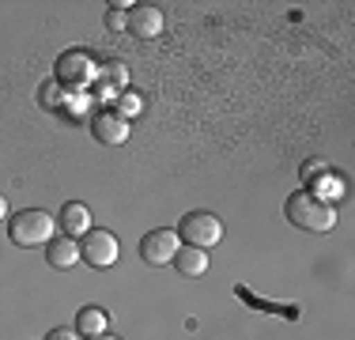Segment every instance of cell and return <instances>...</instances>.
<instances>
[{
	"label": "cell",
	"instance_id": "obj_19",
	"mask_svg": "<svg viewBox=\"0 0 355 340\" xmlns=\"http://www.w3.org/2000/svg\"><path fill=\"white\" fill-rule=\"evenodd\" d=\"M87 340H121V337H114V333H98V337H87Z\"/></svg>",
	"mask_w": 355,
	"mask_h": 340
},
{
	"label": "cell",
	"instance_id": "obj_10",
	"mask_svg": "<svg viewBox=\"0 0 355 340\" xmlns=\"http://www.w3.org/2000/svg\"><path fill=\"white\" fill-rule=\"evenodd\" d=\"M57 223H61V235L83 238V235L91 231V208H87V204H80V201H69V204H61Z\"/></svg>",
	"mask_w": 355,
	"mask_h": 340
},
{
	"label": "cell",
	"instance_id": "obj_8",
	"mask_svg": "<svg viewBox=\"0 0 355 340\" xmlns=\"http://www.w3.org/2000/svg\"><path fill=\"white\" fill-rule=\"evenodd\" d=\"M166 27V19H163V12H159L155 4H137L129 12V31L137 34L140 42H151V38H159Z\"/></svg>",
	"mask_w": 355,
	"mask_h": 340
},
{
	"label": "cell",
	"instance_id": "obj_14",
	"mask_svg": "<svg viewBox=\"0 0 355 340\" xmlns=\"http://www.w3.org/2000/svg\"><path fill=\"white\" fill-rule=\"evenodd\" d=\"M95 83H103V87L110 91H129V68H125L121 61H106V65H98V80Z\"/></svg>",
	"mask_w": 355,
	"mask_h": 340
},
{
	"label": "cell",
	"instance_id": "obj_1",
	"mask_svg": "<svg viewBox=\"0 0 355 340\" xmlns=\"http://www.w3.org/2000/svg\"><path fill=\"white\" fill-rule=\"evenodd\" d=\"M284 212H287V223L302 227V231L325 235V231H333V227H336V204H325V201L310 197L306 189H295L291 197H287Z\"/></svg>",
	"mask_w": 355,
	"mask_h": 340
},
{
	"label": "cell",
	"instance_id": "obj_15",
	"mask_svg": "<svg viewBox=\"0 0 355 340\" xmlns=\"http://www.w3.org/2000/svg\"><path fill=\"white\" fill-rule=\"evenodd\" d=\"M114 110L125 117V121H129V117H137L140 114V95H137V91H121L117 102H114Z\"/></svg>",
	"mask_w": 355,
	"mask_h": 340
},
{
	"label": "cell",
	"instance_id": "obj_2",
	"mask_svg": "<svg viewBox=\"0 0 355 340\" xmlns=\"http://www.w3.org/2000/svg\"><path fill=\"white\" fill-rule=\"evenodd\" d=\"M57 231V219L42 208H23L8 219V238H12L19 250H31V246H49Z\"/></svg>",
	"mask_w": 355,
	"mask_h": 340
},
{
	"label": "cell",
	"instance_id": "obj_5",
	"mask_svg": "<svg viewBox=\"0 0 355 340\" xmlns=\"http://www.w3.org/2000/svg\"><path fill=\"white\" fill-rule=\"evenodd\" d=\"M117 253H121V246H117L114 231L91 227V231L80 238V261H87L91 269H110V265H117Z\"/></svg>",
	"mask_w": 355,
	"mask_h": 340
},
{
	"label": "cell",
	"instance_id": "obj_16",
	"mask_svg": "<svg viewBox=\"0 0 355 340\" xmlns=\"http://www.w3.org/2000/svg\"><path fill=\"white\" fill-rule=\"evenodd\" d=\"M57 91H61V83H57V80H46V83H42L38 99H42V106H46V110H61V106H64V95L57 99Z\"/></svg>",
	"mask_w": 355,
	"mask_h": 340
},
{
	"label": "cell",
	"instance_id": "obj_3",
	"mask_svg": "<svg viewBox=\"0 0 355 340\" xmlns=\"http://www.w3.org/2000/svg\"><path fill=\"white\" fill-rule=\"evenodd\" d=\"M53 80L61 83V87H69V91H83V87H91V83L98 80V61L87 53V49H64V53L57 57Z\"/></svg>",
	"mask_w": 355,
	"mask_h": 340
},
{
	"label": "cell",
	"instance_id": "obj_11",
	"mask_svg": "<svg viewBox=\"0 0 355 340\" xmlns=\"http://www.w3.org/2000/svg\"><path fill=\"white\" fill-rule=\"evenodd\" d=\"M46 261H49V269H72L76 261H80V242L69 235H61V238H53V242L46 246Z\"/></svg>",
	"mask_w": 355,
	"mask_h": 340
},
{
	"label": "cell",
	"instance_id": "obj_9",
	"mask_svg": "<svg viewBox=\"0 0 355 340\" xmlns=\"http://www.w3.org/2000/svg\"><path fill=\"white\" fill-rule=\"evenodd\" d=\"M310 197H318V201H325V204H336L344 197V193H348V182H344L340 174H336V170H325L321 167L318 174H310Z\"/></svg>",
	"mask_w": 355,
	"mask_h": 340
},
{
	"label": "cell",
	"instance_id": "obj_12",
	"mask_svg": "<svg viewBox=\"0 0 355 340\" xmlns=\"http://www.w3.org/2000/svg\"><path fill=\"white\" fill-rule=\"evenodd\" d=\"M171 265L182 272L185 280H197V276H205V272H208V253L205 250H193V246H182V250L174 253Z\"/></svg>",
	"mask_w": 355,
	"mask_h": 340
},
{
	"label": "cell",
	"instance_id": "obj_4",
	"mask_svg": "<svg viewBox=\"0 0 355 340\" xmlns=\"http://www.w3.org/2000/svg\"><path fill=\"white\" fill-rule=\"evenodd\" d=\"M178 238H182V246H193V250L208 253L223 238V223H219V216H212V212H189L178 223Z\"/></svg>",
	"mask_w": 355,
	"mask_h": 340
},
{
	"label": "cell",
	"instance_id": "obj_17",
	"mask_svg": "<svg viewBox=\"0 0 355 340\" xmlns=\"http://www.w3.org/2000/svg\"><path fill=\"white\" fill-rule=\"evenodd\" d=\"M106 27L110 31H129V15L117 12V8H110V12H106Z\"/></svg>",
	"mask_w": 355,
	"mask_h": 340
},
{
	"label": "cell",
	"instance_id": "obj_13",
	"mask_svg": "<svg viewBox=\"0 0 355 340\" xmlns=\"http://www.w3.org/2000/svg\"><path fill=\"white\" fill-rule=\"evenodd\" d=\"M106 325H110V318H106L103 306H83V310L76 314V333H80L83 340H87V337H98V333H106Z\"/></svg>",
	"mask_w": 355,
	"mask_h": 340
},
{
	"label": "cell",
	"instance_id": "obj_18",
	"mask_svg": "<svg viewBox=\"0 0 355 340\" xmlns=\"http://www.w3.org/2000/svg\"><path fill=\"white\" fill-rule=\"evenodd\" d=\"M46 340H80V333L76 329H49Z\"/></svg>",
	"mask_w": 355,
	"mask_h": 340
},
{
	"label": "cell",
	"instance_id": "obj_20",
	"mask_svg": "<svg viewBox=\"0 0 355 340\" xmlns=\"http://www.w3.org/2000/svg\"><path fill=\"white\" fill-rule=\"evenodd\" d=\"M0 219H8V201L0 197Z\"/></svg>",
	"mask_w": 355,
	"mask_h": 340
},
{
	"label": "cell",
	"instance_id": "obj_7",
	"mask_svg": "<svg viewBox=\"0 0 355 340\" xmlns=\"http://www.w3.org/2000/svg\"><path fill=\"white\" fill-rule=\"evenodd\" d=\"M87 125H91V136H95L98 144H106V148H117V144L129 140V121H125L117 110H98Z\"/></svg>",
	"mask_w": 355,
	"mask_h": 340
},
{
	"label": "cell",
	"instance_id": "obj_6",
	"mask_svg": "<svg viewBox=\"0 0 355 340\" xmlns=\"http://www.w3.org/2000/svg\"><path fill=\"white\" fill-rule=\"evenodd\" d=\"M178 250H182V238L171 227H159V231H148L140 238V257L148 265H171Z\"/></svg>",
	"mask_w": 355,
	"mask_h": 340
}]
</instances>
